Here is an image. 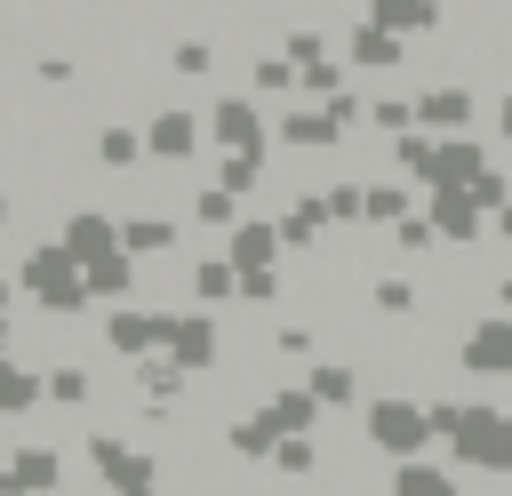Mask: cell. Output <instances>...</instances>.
<instances>
[{"mask_svg":"<svg viewBox=\"0 0 512 496\" xmlns=\"http://www.w3.org/2000/svg\"><path fill=\"white\" fill-rule=\"evenodd\" d=\"M16 288L48 312V320H72V312H88L96 296H88V264L64 248V240H40V248H24V264H16Z\"/></svg>","mask_w":512,"mask_h":496,"instance_id":"obj_2","label":"cell"},{"mask_svg":"<svg viewBox=\"0 0 512 496\" xmlns=\"http://www.w3.org/2000/svg\"><path fill=\"white\" fill-rule=\"evenodd\" d=\"M384 496H464V472H448L432 456H408V464L384 472Z\"/></svg>","mask_w":512,"mask_h":496,"instance_id":"obj_20","label":"cell"},{"mask_svg":"<svg viewBox=\"0 0 512 496\" xmlns=\"http://www.w3.org/2000/svg\"><path fill=\"white\" fill-rule=\"evenodd\" d=\"M320 200H328V224H368V184H360V176L320 184Z\"/></svg>","mask_w":512,"mask_h":496,"instance_id":"obj_33","label":"cell"},{"mask_svg":"<svg viewBox=\"0 0 512 496\" xmlns=\"http://www.w3.org/2000/svg\"><path fill=\"white\" fill-rule=\"evenodd\" d=\"M488 232H496V240L512 248V208H496V216H488Z\"/></svg>","mask_w":512,"mask_h":496,"instance_id":"obj_43","label":"cell"},{"mask_svg":"<svg viewBox=\"0 0 512 496\" xmlns=\"http://www.w3.org/2000/svg\"><path fill=\"white\" fill-rule=\"evenodd\" d=\"M400 216H416V192L392 176H368V232H392Z\"/></svg>","mask_w":512,"mask_h":496,"instance_id":"obj_29","label":"cell"},{"mask_svg":"<svg viewBox=\"0 0 512 496\" xmlns=\"http://www.w3.org/2000/svg\"><path fill=\"white\" fill-rule=\"evenodd\" d=\"M56 8H88V0H56Z\"/></svg>","mask_w":512,"mask_h":496,"instance_id":"obj_45","label":"cell"},{"mask_svg":"<svg viewBox=\"0 0 512 496\" xmlns=\"http://www.w3.org/2000/svg\"><path fill=\"white\" fill-rule=\"evenodd\" d=\"M424 216H432L440 248H480V240H488V208H480L472 184H440V192H424Z\"/></svg>","mask_w":512,"mask_h":496,"instance_id":"obj_8","label":"cell"},{"mask_svg":"<svg viewBox=\"0 0 512 496\" xmlns=\"http://www.w3.org/2000/svg\"><path fill=\"white\" fill-rule=\"evenodd\" d=\"M184 296H192V304H208V312H216V304H232V296H240V264H232V256H192Z\"/></svg>","mask_w":512,"mask_h":496,"instance_id":"obj_24","label":"cell"},{"mask_svg":"<svg viewBox=\"0 0 512 496\" xmlns=\"http://www.w3.org/2000/svg\"><path fill=\"white\" fill-rule=\"evenodd\" d=\"M184 224H200V232H232V224H240V192H224V184H192Z\"/></svg>","mask_w":512,"mask_h":496,"instance_id":"obj_26","label":"cell"},{"mask_svg":"<svg viewBox=\"0 0 512 496\" xmlns=\"http://www.w3.org/2000/svg\"><path fill=\"white\" fill-rule=\"evenodd\" d=\"M344 64H352V72H400V64H408V40L384 32L376 16H360V24L344 32Z\"/></svg>","mask_w":512,"mask_h":496,"instance_id":"obj_16","label":"cell"},{"mask_svg":"<svg viewBox=\"0 0 512 496\" xmlns=\"http://www.w3.org/2000/svg\"><path fill=\"white\" fill-rule=\"evenodd\" d=\"M272 144H280V152H304V160H336V152L352 144V128H344L328 104H296V112L272 128Z\"/></svg>","mask_w":512,"mask_h":496,"instance_id":"obj_10","label":"cell"},{"mask_svg":"<svg viewBox=\"0 0 512 496\" xmlns=\"http://www.w3.org/2000/svg\"><path fill=\"white\" fill-rule=\"evenodd\" d=\"M392 248H400V256H432V248H440L432 216H424V208H416V216H400V224H392Z\"/></svg>","mask_w":512,"mask_h":496,"instance_id":"obj_36","label":"cell"},{"mask_svg":"<svg viewBox=\"0 0 512 496\" xmlns=\"http://www.w3.org/2000/svg\"><path fill=\"white\" fill-rule=\"evenodd\" d=\"M472 192H480V208H488V216H496V208H512V176H504L496 160H488V168L472 176Z\"/></svg>","mask_w":512,"mask_h":496,"instance_id":"obj_39","label":"cell"},{"mask_svg":"<svg viewBox=\"0 0 512 496\" xmlns=\"http://www.w3.org/2000/svg\"><path fill=\"white\" fill-rule=\"evenodd\" d=\"M144 160H152L144 120H104V128H96V168H104V176H136Z\"/></svg>","mask_w":512,"mask_h":496,"instance_id":"obj_17","label":"cell"},{"mask_svg":"<svg viewBox=\"0 0 512 496\" xmlns=\"http://www.w3.org/2000/svg\"><path fill=\"white\" fill-rule=\"evenodd\" d=\"M424 408H432V432L448 440V464H456V472H496V480H512V408H504V400L440 392V400H424Z\"/></svg>","mask_w":512,"mask_h":496,"instance_id":"obj_1","label":"cell"},{"mask_svg":"<svg viewBox=\"0 0 512 496\" xmlns=\"http://www.w3.org/2000/svg\"><path fill=\"white\" fill-rule=\"evenodd\" d=\"M288 432L264 416V408H248V416H224V456H240V464H272V448H280Z\"/></svg>","mask_w":512,"mask_h":496,"instance_id":"obj_19","label":"cell"},{"mask_svg":"<svg viewBox=\"0 0 512 496\" xmlns=\"http://www.w3.org/2000/svg\"><path fill=\"white\" fill-rule=\"evenodd\" d=\"M496 136H504V144H512V88H504V96H496Z\"/></svg>","mask_w":512,"mask_h":496,"instance_id":"obj_41","label":"cell"},{"mask_svg":"<svg viewBox=\"0 0 512 496\" xmlns=\"http://www.w3.org/2000/svg\"><path fill=\"white\" fill-rule=\"evenodd\" d=\"M320 232H328V200H320V192H296V200L280 208V240H288V256H312Z\"/></svg>","mask_w":512,"mask_h":496,"instance_id":"obj_23","label":"cell"},{"mask_svg":"<svg viewBox=\"0 0 512 496\" xmlns=\"http://www.w3.org/2000/svg\"><path fill=\"white\" fill-rule=\"evenodd\" d=\"M136 496H160V488H136Z\"/></svg>","mask_w":512,"mask_h":496,"instance_id":"obj_48","label":"cell"},{"mask_svg":"<svg viewBox=\"0 0 512 496\" xmlns=\"http://www.w3.org/2000/svg\"><path fill=\"white\" fill-rule=\"evenodd\" d=\"M88 400H96V376L72 368V360H56L48 368V408H88Z\"/></svg>","mask_w":512,"mask_h":496,"instance_id":"obj_34","label":"cell"},{"mask_svg":"<svg viewBox=\"0 0 512 496\" xmlns=\"http://www.w3.org/2000/svg\"><path fill=\"white\" fill-rule=\"evenodd\" d=\"M304 8H328V0H304Z\"/></svg>","mask_w":512,"mask_h":496,"instance_id":"obj_47","label":"cell"},{"mask_svg":"<svg viewBox=\"0 0 512 496\" xmlns=\"http://www.w3.org/2000/svg\"><path fill=\"white\" fill-rule=\"evenodd\" d=\"M32 408H48V368H32V360H0V416H32Z\"/></svg>","mask_w":512,"mask_h":496,"instance_id":"obj_22","label":"cell"},{"mask_svg":"<svg viewBox=\"0 0 512 496\" xmlns=\"http://www.w3.org/2000/svg\"><path fill=\"white\" fill-rule=\"evenodd\" d=\"M120 248L144 256V264H152V256H176V248H184V216H176V208H128V216H120Z\"/></svg>","mask_w":512,"mask_h":496,"instance_id":"obj_15","label":"cell"},{"mask_svg":"<svg viewBox=\"0 0 512 496\" xmlns=\"http://www.w3.org/2000/svg\"><path fill=\"white\" fill-rule=\"evenodd\" d=\"M216 184L224 192H264V152H216Z\"/></svg>","mask_w":512,"mask_h":496,"instance_id":"obj_35","label":"cell"},{"mask_svg":"<svg viewBox=\"0 0 512 496\" xmlns=\"http://www.w3.org/2000/svg\"><path fill=\"white\" fill-rule=\"evenodd\" d=\"M264 416H272L280 432H320V424H328V408L312 400V384H280V392H264Z\"/></svg>","mask_w":512,"mask_h":496,"instance_id":"obj_25","label":"cell"},{"mask_svg":"<svg viewBox=\"0 0 512 496\" xmlns=\"http://www.w3.org/2000/svg\"><path fill=\"white\" fill-rule=\"evenodd\" d=\"M8 224H16V192H0V232H8Z\"/></svg>","mask_w":512,"mask_h":496,"instance_id":"obj_44","label":"cell"},{"mask_svg":"<svg viewBox=\"0 0 512 496\" xmlns=\"http://www.w3.org/2000/svg\"><path fill=\"white\" fill-rule=\"evenodd\" d=\"M168 72H176V80H208V72H216V40H208V32H184V40L168 48Z\"/></svg>","mask_w":512,"mask_h":496,"instance_id":"obj_32","label":"cell"},{"mask_svg":"<svg viewBox=\"0 0 512 496\" xmlns=\"http://www.w3.org/2000/svg\"><path fill=\"white\" fill-rule=\"evenodd\" d=\"M32 80H40V88H72L80 64H72V56H32Z\"/></svg>","mask_w":512,"mask_h":496,"instance_id":"obj_40","label":"cell"},{"mask_svg":"<svg viewBox=\"0 0 512 496\" xmlns=\"http://www.w3.org/2000/svg\"><path fill=\"white\" fill-rule=\"evenodd\" d=\"M136 264H144V256H128V248L96 256V264H88V296H96V304H136V288H144Z\"/></svg>","mask_w":512,"mask_h":496,"instance_id":"obj_21","label":"cell"},{"mask_svg":"<svg viewBox=\"0 0 512 496\" xmlns=\"http://www.w3.org/2000/svg\"><path fill=\"white\" fill-rule=\"evenodd\" d=\"M272 360H296V368H312V360H320V336H312V328H296V320H288V328H280V336H272Z\"/></svg>","mask_w":512,"mask_h":496,"instance_id":"obj_38","label":"cell"},{"mask_svg":"<svg viewBox=\"0 0 512 496\" xmlns=\"http://www.w3.org/2000/svg\"><path fill=\"white\" fill-rule=\"evenodd\" d=\"M80 456L96 464L104 496H136V488H160V456H152V448H136V440H120V432H88V448H80Z\"/></svg>","mask_w":512,"mask_h":496,"instance_id":"obj_4","label":"cell"},{"mask_svg":"<svg viewBox=\"0 0 512 496\" xmlns=\"http://www.w3.org/2000/svg\"><path fill=\"white\" fill-rule=\"evenodd\" d=\"M168 360H184L192 376H216L232 352H224V328H216V312L208 304H184V312H168Z\"/></svg>","mask_w":512,"mask_h":496,"instance_id":"obj_6","label":"cell"},{"mask_svg":"<svg viewBox=\"0 0 512 496\" xmlns=\"http://www.w3.org/2000/svg\"><path fill=\"white\" fill-rule=\"evenodd\" d=\"M360 440H368L376 456L408 464V456H424V440H440V432H432V408H424L416 392H376V400H360Z\"/></svg>","mask_w":512,"mask_h":496,"instance_id":"obj_3","label":"cell"},{"mask_svg":"<svg viewBox=\"0 0 512 496\" xmlns=\"http://www.w3.org/2000/svg\"><path fill=\"white\" fill-rule=\"evenodd\" d=\"M368 128L392 144V136H408L416 128V96H400V88H384V96H368Z\"/></svg>","mask_w":512,"mask_h":496,"instance_id":"obj_31","label":"cell"},{"mask_svg":"<svg viewBox=\"0 0 512 496\" xmlns=\"http://www.w3.org/2000/svg\"><path fill=\"white\" fill-rule=\"evenodd\" d=\"M0 304H8V280H0Z\"/></svg>","mask_w":512,"mask_h":496,"instance_id":"obj_49","label":"cell"},{"mask_svg":"<svg viewBox=\"0 0 512 496\" xmlns=\"http://www.w3.org/2000/svg\"><path fill=\"white\" fill-rule=\"evenodd\" d=\"M104 352L128 368V360H144V352H168V312L160 304H112L104 312Z\"/></svg>","mask_w":512,"mask_h":496,"instance_id":"obj_9","label":"cell"},{"mask_svg":"<svg viewBox=\"0 0 512 496\" xmlns=\"http://www.w3.org/2000/svg\"><path fill=\"white\" fill-rule=\"evenodd\" d=\"M496 304L512 312V248H504V272H496Z\"/></svg>","mask_w":512,"mask_h":496,"instance_id":"obj_42","label":"cell"},{"mask_svg":"<svg viewBox=\"0 0 512 496\" xmlns=\"http://www.w3.org/2000/svg\"><path fill=\"white\" fill-rule=\"evenodd\" d=\"M304 384H312V400L336 416V408H360V384H368V376H360V360H328V352H320V360L304 368Z\"/></svg>","mask_w":512,"mask_h":496,"instance_id":"obj_18","label":"cell"},{"mask_svg":"<svg viewBox=\"0 0 512 496\" xmlns=\"http://www.w3.org/2000/svg\"><path fill=\"white\" fill-rule=\"evenodd\" d=\"M416 304H424L416 272H376V280H368V312H384V320H416Z\"/></svg>","mask_w":512,"mask_h":496,"instance_id":"obj_27","label":"cell"},{"mask_svg":"<svg viewBox=\"0 0 512 496\" xmlns=\"http://www.w3.org/2000/svg\"><path fill=\"white\" fill-rule=\"evenodd\" d=\"M0 496H64V448L32 440V448L0 456Z\"/></svg>","mask_w":512,"mask_h":496,"instance_id":"obj_11","label":"cell"},{"mask_svg":"<svg viewBox=\"0 0 512 496\" xmlns=\"http://www.w3.org/2000/svg\"><path fill=\"white\" fill-rule=\"evenodd\" d=\"M504 56H512V24H504Z\"/></svg>","mask_w":512,"mask_h":496,"instance_id":"obj_46","label":"cell"},{"mask_svg":"<svg viewBox=\"0 0 512 496\" xmlns=\"http://www.w3.org/2000/svg\"><path fill=\"white\" fill-rule=\"evenodd\" d=\"M144 144H152L160 168H192L200 144H208V112H192V104H160V112L144 120Z\"/></svg>","mask_w":512,"mask_h":496,"instance_id":"obj_7","label":"cell"},{"mask_svg":"<svg viewBox=\"0 0 512 496\" xmlns=\"http://www.w3.org/2000/svg\"><path fill=\"white\" fill-rule=\"evenodd\" d=\"M208 144L216 152H272V120H264L256 88H224L208 104Z\"/></svg>","mask_w":512,"mask_h":496,"instance_id":"obj_5","label":"cell"},{"mask_svg":"<svg viewBox=\"0 0 512 496\" xmlns=\"http://www.w3.org/2000/svg\"><path fill=\"white\" fill-rule=\"evenodd\" d=\"M280 216H240L232 232H224V256L240 264V280H256V272H280Z\"/></svg>","mask_w":512,"mask_h":496,"instance_id":"obj_14","label":"cell"},{"mask_svg":"<svg viewBox=\"0 0 512 496\" xmlns=\"http://www.w3.org/2000/svg\"><path fill=\"white\" fill-rule=\"evenodd\" d=\"M56 240H64L80 264H96V256H112V248H120V216H112V208H96V200H72V208L56 216Z\"/></svg>","mask_w":512,"mask_h":496,"instance_id":"obj_13","label":"cell"},{"mask_svg":"<svg viewBox=\"0 0 512 496\" xmlns=\"http://www.w3.org/2000/svg\"><path fill=\"white\" fill-rule=\"evenodd\" d=\"M472 112H480V96L464 80H424L416 88V128H432V136H472Z\"/></svg>","mask_w":512,"mask_h":496,"instance_id":"obj_12","label":"cell"},{"mask_svg":"<svg viewBox=\"0 0 512 496\" xmlns=\"http://www.w3.org/2000/svg\"><path fill=\"white\" fill-rule=\"evenodd\" d=\"M320 464H328L320 432H288V440L272 448V472H280V480H320Z\"/></svg>","mask_w":512,"mask_h":496,"instance_id":"obj_28","label":"cell"},{"mask_svg":"<svg viewBox=\"0 0 512 496\" xmlns=\"http://www.w3.org/2000/svg\"><path fill=\"white\" fill-rule=\"evenodd\" d=\"M296 80H304V72H296L288 48H280V56H248V88H256V96H296Z\"/></svg>","mask_w":512,"mask_h":496,"instance_id":"obj_30","label":"cell"},{"mask_svg":"<svg viewBox=\"0 0 512 496\" xmlns=\"http://www.w3.org/2000/svg\"><path fill=\"white\" fill-rule=\"evenodd\" d=\"M280 48H288V56H296V72H304V64H320V56H328V32H320V24H288V32H280Z\"/></svg>","mask_w":512,"mask_h":496,"instance_id":"obj_37","label":"cell"}]
</instances>
